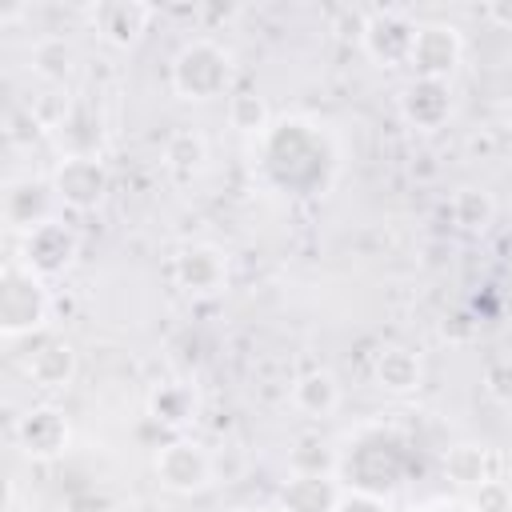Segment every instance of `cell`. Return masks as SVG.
<instances>
[{
  "label": "cell",
  "mask_w": 512,
  "mask_h": 512,
  "mask_svg": "<svg viewBox=\"0 0 512 512\" xmlns=\"http://www.w3.org/2000/svg\"><path fill=\"white\" fill-rule=\"evenodd\" d=\"M232 84V52L216 40H188L172 60V88L180 100H216Z\"/></svg>",
  "instance_id": "1"
},
{
  "label": "cell",
  "mask_w": 512,
  "mask_h": 512,
  "mask_svg": "<svg viewBox=\"0 0 512 512\" xmlns=\"http://www.w3.org/2000/svg\"><path fill=\"white\" fill-rule=\"evenodd\" d=\"M48 288L24 264H8L0 276V332L4 340L32 336L48 320Z\"/></svg>",
  "instance_id": "2"
},
{
  "label": "cell",
  "mask_w": 512,
  "mask_h": 512,
  "mask_svg": "<svg viewBox=\"0 0 512 512\" xmlns=\"http://www.w3.org/2000/svg\"><path fill=\"white\" fill-rule=\"evenodd\" d=\"M152 468L168 492H200L212 484V452L188 436L160 444L152 456Z\"/></svg>",
  "instance_id": "3"
},
{
  "label": "cell",
  "mask_w": 512,
  "mask_h": 512,
  "mask_svg": "<svg viewBox=\"0 0 512 512\" xmlns=\"http://www.w3.org/2000/svg\"><path fill=\"white\" fill-rule=\"evenodd\" d=\"M108 184H112V176L100 156H64L52 172V192L72 212L100 208V200L108 196Z\"/></svg>",
  "instance_id": "4"
},
{
  "label": "cell",
  "mask_w": 512,
  "mask_h": 512,
  "mask_svg": "<svg viewBox=\"0 0 512 512\" xmlns=\"http://www.w3.org/2000/svg\"><path fill=\"white\" fill-rule=\"evenodd\" d=\"M76 252H80L76 232H72L64 220H56V216H52V220L36 224L32 232H24L20 264H24L28 272H36L40 280H48V276L68 272V268H72V260H76Z\"/></svg>",
  "instance_id": "5"
},
{
  "label": "cell",
  "mask_w": 512,
  "mask_h": 512,
  "mask_svg": "<svg viewBox=\"0 0 512 512\" xmlns=\"http://www.w3.org/2000/svg\"><path fill=\"white\" fill-rule=\"evenodd\" d=\"M460 56H464V40H460V28L456 24H444V20L416 24V40H412V52H408L412 76L448 80L456 72Z\"/></svg>",
  "instance_id": "6"
},
{
  "label": "cell",
  "mask_w": 512,
  "mask_h": 512,
  "mask_svg": "<svg viewBox=\"0 0 512 512\" xmlns=\"http://www.w3.org/2000/svg\"><path fill=\"white\" fill-rule=\"evenodd\" d=\"M412 40H416V24H412L408 12H400V8H376V12H368L364 32H360V48H364L380 68L408 64Z\"/></svg>",
  "instance_id": "7"
},
{
  "label": "cell",
  "mask_w": 512,
  "mask_h": 512,
  "mask_svg": "<svg viewBox=\"0 0 512 512\" xmlns=\"http://www.w3.org/2000/svg\"><path fill=\"white\" fill-rule=\"evenodd\" d=\"M172 280L188 296H212L228 284V256L216 244H184L172 260Z\"/></svg>",
  "instance_id": "8"
},
{
  "label": "cell",
  "mask_w": 512,
  "mask_h": 512,
  "mask_svg": "<svg viewBox=\"0 0 512 512\" xmlns=\"http://www.w3.org/2000/svg\"><path fill=\"white\" fill-rule=\"evenodd\" d=\"M96 36L112 48H136L140 36L148 32L152 24V4H140V0H100L92 12H88Z\"/></svg>",
  "instance_id": "9"
},
{
  "label": "cell",
  "mask_w": 512,
  "mask_h": 512,
  "mask_svg": "<svg viewBox=\"0 0 512 512\" xmlns=\"http://www.w3.org/2000/svg\"><path fill=\"white\" fill-rule=\"evenodd\" d=\"M400 116L420 128V132H436L448 124L452 116V84L448 80H428V76H412L400 92Z\"/></svg>",
  "instance_id": "10"
},
{
  "label": "cell",
  "mask_w": 512,
  "mask_h": 512,
  "mask_svg": "<svg viewBox=\"0 0 512 512\" xmlns=\"http://www.w3.org/2000/svg\"><path fill=\"white\" fill-rule=\"evenodd\" d=\"M68 440H72V428H68L64 412L52 408V404H36V408H28V412L16 420V444H20L32 460H52V456H60V452L68 448Z\"/></svg>",
  "instance_id": "11"
},
{
  "label": "cell",
  "mask_w": 512,
  "mask_h": 512,
  "mask_svg": "<svg viewBox=\"0 0 512 512\" xmlns=\"http://www.w3.org/2000/svg\"><path fill=\"white\" fill-rule=\"evenodd\" d=\"M52 200H56L52 180H36V176L12 180V184L4 188V204H0L4 224L16 228V232H32L36 224L52 220Z\"/></svg>",
  "instance_id": "12"
},
{
  "label": "cell",
  "mask_w": 512,
  "mask_h": 512,
  "mask_svg": "<svg viewBox=\"0 0 512 512\" xmlns=\"http://www.w3.org/2000/svg\"><path fill=\"white\" fill-rule=\"evenodd\" d=\"M24 372L36 388H68L72 376H76V348L60 336H44L32 344L28 360H24Z\"/></svg>",
  "instance_id": "13"
},
{
  "label": "cell",
  "mask_w": 512,
  "mask_h": 512,
  "mask_svg": "<svg viewBox=\"0 0 512 512\" xmlns=\"http://www.w3.org/2000/svg\"><path fill=\"white\" fill-rule=\"evenodd\" d=\"M340 488L332 476H308V472H292L280 492H276V508L280 512H336L340 504Z\"/></svg>",
  "instance_id": "14"
},
{
  "label": "cell",
  "mask_w": 512,
  "mask_h": 512,
  "mask_svg": "<svg viewBox=\"0 0 512 512\" xmlns=\"http://www.w3.org/2000/svg\"><path fill=\"white\" fill-rule=\"evenodd\" d=\"M372 376H376V384H380L384 392H392V396H408V392L420 388V380H424V364H420V356H416L412 348H404V344H388V348L376 352Z\"/></svg>",
  "instance_id": "15"
},
{
  "label": "cell",
  "mask_w": 512,
  "mask_h": 512,
  "mask_svg": "<svg viewBox=\"0 0 512 512\" xmlns=\"http://www.w3.org/2000/svg\"><path fill=\"white\" fill-rule=\"evenodd\" d=\"M52 140L64 156H100V144H104V124L92 108L76 104L56 128H52Z\"/></svg>",
  "instance_id": "16"
},
{
  "label": "cell",
  "mask_w": 512,
  "mask_h": 512,
  "mask_svg": "<svg viewBox=\"0 0 512 512\" xmlns=\"http://www.w3.org/2000/svg\"><path fill=\"white\" fill-rule=\"evenodd\" d=\"M292 404H296V412H304V416H312V420L332 416V412L340 408V384H336V376L324 372V368H312V372L296 376V384H292Z\"/></svg>",
  "instance_id": "17"
},
{
  "label": "cell",
  "mask_w": 512,
  "mask_h": 512,
  "mask_svg": "<svg viewBox=\"0 0 512 512\" xmlns=\"http://www.w3.org/2000/svg\"><path fill=\"white\" fill-rule=\"evenodd\" d=\"M148 420L160 424V428H184L188 420H196V388L184 384V380H168V384L152 388Z\"/></svg>",
  "instance_id": "18"
},
{
  "label": "cell",
  "mask_w": 512,
  "mask_h": 512,
  "mask_svg": "<svg viewBox=\"0 0 512 512\" xmlns=\"http://www.w3.org/2000/svg\"><path fill=\"white\" fill-rule=\"evenodd\" d=\"M204 164H208V140H204L196 128H176V132L164 140V168H168L176 180L200 176Z\"/></svg>",
  "instance_id": "19"
},
{
  "label": "cell",
  "mask_w": 512,
  "mask_h": 512,
  "mask_svg": "<svg viewBox=\"0 0 512 512\" xmlns=\"http://www.w3.org/2000/svg\"><path fill=\"white\" fill-rule=\"evenodd\" d=\"M28 68H32L48 88H60V84L72 76V68H76V48H72L64 36H44V40L32 44Z\"/></svg>",
  "instance_id": "20"
},
{
  "label": "cell",
  "mask_w": 512,
  "mask_h": 512,
  "mask_svg": "<svg viewBox=\"0 0 512 512\" xmlns=\"http://www.w3.org/2000/svg\"><path fill=\"white\" fill-rule=\"evenodd\" d=\"M452 220L464 228V232H484L492 220H496V200L488 188L480 184H464L452 192Z\"/></svg>",
  "instance_id": "21"
},
{
  "label": "cell",
  "mask_w": 512,
  "mask_h": 512,
  "mask_svg": "<svg viewBox=\"0 0 512 512\" xmlns=\"http://www.w3.org/2000/svg\"><path fill=\"white\" fill-rule=\"evenodd\" d=\"M444 472H448V480L460 484V488L484 484V480H488V448H484V444H472V440L452 444V448L444 452Z\"/></svg>",
  "instance_id": "22"
},
{
  "label": "cell",
  "mask_w": 512,
  "mask_h": 512,
  "mask_svg": "<svg viewBox=\"0 0 512 512\" xmlns=\"http://www.w3.org/2000/svg\"><path fill=\"white\" fill-rule=\"evenodd\" d=\"M268 120H272V108H268V100L256 88H240V92L228 96V124L236 132L256 136V132L268 128Z\"/></svg>",
  "instance_id": "23"
},
{
  "label": "cell",
  "mask_w": 512,
  "mask_h": 512,
  "mask_svg": "<svg viewBox=\"0 0 512 512\" xmlns=\"http://www.w3.org/2000/svg\"><path fill=\"white\" fill-rule=\"evenodd\" d=\"M288 468L292 472H308V476H332L336 472V448L320 436H300L288 448Z\"/></svg>",
  "instance_id": "24"
},
{
  "label": "cell",
  "mask_w": 512,
  "mask_h": 512,
  "mask_svg": "<svg viewBox=\"0 0 512 512\" xmlns=\"http://www.w3.org/2000/svg\"><path fill=\"white\" fill-rule=\"evenodd\" d=\"M48 128L40 124V116L32 112V104H12L8 108V116H4V136H8V144H16V148H28L32 140H40Z\"/></svg>",
  "instance_id": "25"
},
{
  "label": "cell",
  "mask_w": 512,
  "mask_h": 512,
  "mask_svg": "<svg viewBox=\"0 0 512 512\" xmlns=\"http://www.w3.org/2000/svg\"><path fill=\"white\" fill-rule=\"evenodd\" d=\"M244 472H248V456H244L240 444H220V448H212V480L236 484V480H244Z\"/></svg>",
  "instance_id": "26"
},
{
  "label": "cell",
  "mask_w": 512,
  "mask_h": 512,
  "mask_svg": "<svg viewBox=\"0 0 512 512\" xmlns=\"http://www.w3.org/2000/svg\"><path fill=\"white\" fill-rule=\"evenodd\" d=\"M472 508L476 512H512V488L504 480H484L472 488Z\"/></svg>",
  "instance_id": "27"
},
{
  "label": "cell",
  "mask_w": 512,
  "mask_h": 512,
  "mask_svg": "<svg viewBox=\"0 0 512 512\" xmlns=\"http://www.w3.org/2000/svg\"><path fill=\"white\" fill-rule=\"evenodd\" d=\"M484 384H488V392H492L496 400H504V404H512V360H496V364L488 368V376H484Z\"/></svg>",
  "instance_id": "28"
},
{
  "label": "cell",
  "mask_w": 512,
  "mask_h": 512,
  "mask_svg": "<svg viewBox=\"0 0 512 512\" xmlns=\"http://www.w3.org/2000/svg\"><path fill=\"white\" fill-rule=\"evenodd\" d=\"M336 512H388V504L376 492H344Z\"/></svg>",
  "instance_id": "29"
},
{
  "label": "cell",
  "mask_w": 512,
  "mask_h": 512,
  "mask_svg": "<svg viewBox=\"0 0 512 512\" xmlns=\"http://www.w3.org/2000/svg\"><path fill=\"white\" fill-rule=\"evenodd\" d=\"M68 512H112V500L96 488H84V492L68 496Z\"/></svg>",
  "instance_id": "30"
},
{
  "label": "cell",
  "mask_w": 512,
  "mask_h": 512,
  "mask_svg": "<svg viewBox=\"0 0 512 512\" xmlns=\"http://www.w3.org/2000/svg\"><path fill=\"white\" fill-rule=\"evenodd\" d=\"M488 16H492L504 32H512V4H492V8H488Z\"/></svg>",
  "instance_id": "31"
},
{
  "label": "cell",
  "mask_w": 512,
  "mask_h": 512,
  "mask_svg": "<svg viewBox=\"0 0 512 512\" xmlns=\"http://www.w3.org/2000/svg\"><path fill=\"white\" fill-rule=\"evenodd\" d=\"M232 512H264V508H232Z\"/></svg>",
  "instance_id": "32"
},
{
  "label": "cell",
  "mask_w": 512,
  "mask_h": 512,
  "mask_svg": "<svg viewBox=\"0 0 512 512\" xmlns=\"http://www.w3.org/2000/svg\"><path fill=\"white\" fill-rule=\"evenodd\" d=\"M272 512H280V508H272Z\"/></svg>",
  "instance_id": "33"
}]
</instances>
